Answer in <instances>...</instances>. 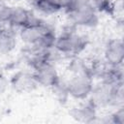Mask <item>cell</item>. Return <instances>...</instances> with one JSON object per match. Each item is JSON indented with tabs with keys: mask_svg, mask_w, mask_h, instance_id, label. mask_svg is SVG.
Here are the masks:
<instances>
[{
	"mask_svg": "<svg viewBox=\"0 0 124 124\" xmlns=\"http://www.w3.org/2000/svg\"><path fill=\"white\" fill-rule=\"evenodd\" d=\"M56 36L51 27L36 17L30 23L19 29L21 41L32 48H53Z\"/></svg>",
	"mask_w": 124,
	"mask_h": 124,
	"instance_id": "cell-1",
	"label": "cell"
},
{
	"mask_svg": "<svg viewBox=\"0 0 124 124\" xmlns=\"http://www.w3.org/2000/svg\"><path fill=\"white\" fill-rule=\"evenodd\" d=\"M88 99L97 108L108 106L120 107L123 102V85H114L108 81L101 80L93 86Z\"/></svg>",
	"mask_w": 124,
	"mask_h": 124,
	"instance_id": "cell-2",
	"label": "cell"
},
{
	"mask_svg": "<svg viewBox=\"0 0 124 124\" xmlns=\"http://www.w3.org/2000/svg\"><path fill=\"white\" fill-rule=\"evenodd\" d=\"M87 45L88 41L84 36L69 30L56 36L53 49L59 54L75 57L81 53Z\"/></svg>",
	"mask_w": 124,
	"mask_h": 124,
	"instance_id": "cell-3",
	"label": "cell"
},
{
	"mask_svg": "<svg viewBox=\"0 0 124 124\" xmlns=\"http://www.w3.org/2000/svg\"><path fill=\"white\" fill-rule=\"evenodd\" d=\"M66 14L76 26L95 27L99 23V14L90 6L87 0H75Z\"/></svg>",
	"mask_w": 124,
	"mask_h": 124,
	"instance_id": "cell-4",
	"label": "cell"
},
{
	"mask_svg": "<svg viewBox=\"0 0 124 124\" xmlns=\"http://www.w3.org/2000/svg\"><path fill=\"white\" fill-rule=\"evenodd\" d=\"M93 78V75L89 73L71 74V77L65 82L69 96L81 101L87 99L94 86Z\"/></svg>",
	"mask_w": 124,
	"mask_h": 124,
	"instance_id": "cell-5",
	"label": "cell"
},
{
	"mask_svg": "<svg viewBox=\"0 0 124 124\" xmlns=\"http://www.w3.org/2000/svg\"><path fill=\"white\" fill-rule=\"evenodd\" d=\"M32 73L38 85L43 87L52 88L61 80L59 73L54 63L51 61L38 65L37 67L33 68Z\"/></svg>",
	"mask_w": 124,
	"mask_h": 124,
	"instance_id": "cell-6",
	"label": "cell"
},
{
	"mask_svg": "<svg viewBox=\"0 0 124 124\" xmlns=\"http://www.w3.org/2000/svg\"><path fill=\"white\" fill-rule=\"evenodd\" d=\"M9 82L11 87L18 93H29L39 86L33 73L22 70L15 73Z\"/></svg>",
	"mask_w": 124,
	"mask_h": 124,
	"instance_id": "cell-7",
	"label": "cell"
},
{
	"mask_svg": "<svg viewBox=\"0 0 124 124\" xmlns=\"http://www.w3.org/2000/svg\"><path fill=\"white\" fill-rule=\"evenodd\" d=\"M105 62L109 66H122L124 61V44L121 39L108 41L104 50Z\"/></svg>",
	"mask_w": 124,
	"mask_h": 124,
	"instance_id": "cell-8",
	"label": "cell"
},
{
	"mask_svg": "<svg viewBox=\"0 0 124 124\" xmlns=\"http://www.w3.org/2000/svg\"><path fill=\"white\" fill-rule=\"evenodd\" d=\"M70 115L78 122L92 123L97 119V108L87 98L84 102L72 108L70 110Z\"/></svg>",
	"mask_w": 124,
	"mask_h": 124,
	"instance_id": "cell-9",
	"label": "cell"
},
{
	"mask_svg": "<svg viewBox=\"0 0 124 124\" xmlns=\"http://www.w3.org/2000/svg\"><path fill=\"white\" fill-rule=\"evenodd\" d=\"M34 18L35 17L33 16V14L29 10L20 6H11L6 23H8L11 28L21 29L22 27L30 23Z\"/></svg>",
	"mask_w": 124,
	"mask_h": 124,
	"instance_id": "cell-10",
	"label": "cell"
},
{
	"mask_svg": "<svg viewBox=\"0 0 124 124\" xmlns=\"http://www.w3.org/2000/svg\"><path fill=\"white\" fill-rule=\"evenodd\" d=\"M16 46V38L15 34L7 29L0 30V54L11 53Z\"/></svg>",
	"mask_w": 124,
	"mask_h": 124,
	"instance_id": "cell-11",
	"label": "cell"
},
{
	"mask_svg": "<svg viewBox=\"0 0 124 124\" xmlns=\"http://www.w3.org/2000/svg\"><path fill=\"white\" fill-rule=\"evenodd\" d=\"M90 6L97 12V14H104L107 16H114L116 12L115 3L113 0H87Z\"/></svg>",
	"mask_w": 124,
	"mask_h": 124,
	"instance_id": "cell-12",
	"label": "cell"
},
{
	"mask_svg": "<svg viewBox=\"0 0 124 124\" xmlns=\"http://www.w3.org/2000/svg\"><path fill=\"white\" fill-rule=\"evenodd\" d=\"M32 6L36 11L46 16L54 15L61 11L54 0H33Z\"/></svg>",
	"mask_w": 124,
	"mask_h": 124,
	"instance_id": "cell-13",
	"label": "cell"
},
{
	"mask_svg": "<svg viewBox=\"0 0 124 124\" xmlns=\"http://www.w3.org/2000/svg\"><path fill=\"white\" fill-rule=\"evenodd\" d=\"M110 122L113 124H124V108L117 107L116 110L110 114Z\"/></svg>",
	"mask_w": 124,
	"mask_h": 124,
	"instance_id": "cell-14",
	"label": "cell"
},
{
	"mask_svg": "<svg viewBox=\"0 0 124 124\" xmlns=\"http://www.w3.org/2000/svg\"><path fill=\"white\" fill-rule=\"evenodd\" d=\"M11 6L7 5L3 0H0V23H6L10 13Z\"/></svg>",
	"mask_w": 124,
	"mask_h": 124,
	"instance_id": "cell-15",
	"label": "cell"
},
{
	"mask_svg": "<svg viewBox=\"0 0 124 124\" xmlns=\"http://www.w3.org/2000/svg\"><path fill=\"white\" fill-rule=\"evenodd\" d=\"M54 2L57 4V6L60 8L61 11L67 12L72 7L75 0H54Z\"/></svg>",
	"mask_w": 124,
	"mask_h": 124,
	"instance_id": "cell-16",
	"label": "cell"
},
{
	"mask_svg": "<svg viewBox=\"0 0 124 124\" xmlns=\"http://www.w3.org/2000/svg\"><path fill=\"white\" fill-rule=\"evenodd\" d=\"M10 85V82L8 78L5 77L3 73L0 72V94H3L8 89V86Z\"/></svg>",
	"mask_w": 124,
	"mask_h": 124,
	"instance_id": "cell-17",
	"label": "cell"
}]
</instances>
